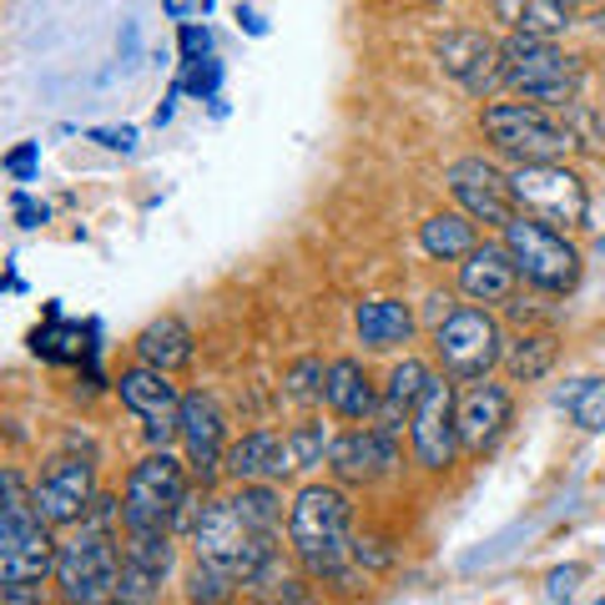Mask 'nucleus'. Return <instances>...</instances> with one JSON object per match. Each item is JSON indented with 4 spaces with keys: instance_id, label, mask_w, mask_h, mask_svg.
Masks as SVG:
<instances>
[{
    "instance_id": "1",
    "label": "nucleus",
    "mask_w": 605,
    "mask_h": 605,
    "mask_svg": "<svg viewBox=\"0 0 605 605\" xmlns=\"http://www.w3.org/2000/svg\"><path fill=\"white\" fill-rule=\"evenodd\" d=\"M288 545L313 585L354 591V505L339 485H302L288 505Z\"/></svg>"
},
{
    "instance_id": "2",
    "label": "nucleus",
    "mask_w": 605,
    "mask_h": 605,
    "mask_svg": "<svg viewBox=\"0 0 605 605\" xmlns=\"http://www.w3.org/2000/svg\"><path fill=\"white\" fill-rule=\"evenodd\" d=\"M182 525H192V470L167 449H152L127 474L121 530L127 535H177Z\"/></svg>"
},
{
    "instance_id": "3",
    "label": "nucleus",
    "mask_w": 605,
    "mask_h": 605,
    "mask_svg": "<svg viewBox=\"0 0 605 605\" xmlns=\"http://www.w3.org/2000/svg\"><path fill=\"white\" fill-rule=\"evenodd\" d=\"M56 555H61V539L40 520L21 474L5 470V510H0V585H5V595L46 585V576H56Z\"/></svg>"
},
{
    "instance_id": "4",
    "label": "nucleus",
    "mask_w": 605,
    "mask_h": 605,
    "mask_svg": "<svg viewBox=\"0 0 605 605\" xmlns=\"http://www.w3.org/2000/svg\"><path fill=\"white\" fill-rule=\"evenodd\" d=\"M121 545L111 530L81 520L56 555V595L61 605H117L121 591Z\"/></svg>"
},
{
    "instance_id": "5",
    "label": "nucleus",
    "mask_w": 605,
    "mask_h": 605,
    "mask_svg": "<svg viewBox=\"0 0 605 605\" xmlns=\"http://www.w3.org/2000/svg\"><path fill=\"white\" fill-rule=\"evenodd\" d=\"M479 132L514 167H525V162H566V152L580 146L576 132L566 127V117H555L550 106H535V102H489L479 111Z\"/></svg>"
},
{
    "instance_id": "6",
    "label": "nucleus",
    "mask_w": 605,
    "mask_h": 605,
    "mask_svg": "<svg viewBox=\"0 0 605 605\" xmlns=\"http://www.w3.org/2000/svg\"><path fill=\"white\" fill-rule=\"evenodd\" d=\"M505 86L520 92L525 102L550 106V111H566L576 106L580 92V56L560 51L555 40L545 36H505Z\"/></svg>"
},
{
    "instance_id": "7",
    "label": "nucleus",
    "mask_w": 605,
    "mask_h": 605,
    "mask_svg": "<svg viewBox=\"0 0 605 605\" xmlns=\"http://www.w3.org/2000/svg\"><path fill=\"white\" fill-rule=\"evenodd\" d=\"M500 242L510 248V258H514V268H520V277H525V283H535L539 293H555V298H566V293L580 288V273H585V263H580V248L570 242L566 233H555V227L535 223V217H525V212H514Z\"/></svg>"
},
{
    "instance_id": "8",
    "label": "nucleus",
    "mask_w": 605,
    "mask_h": 605,
    "mask_svg": "<svg viewBox=\"0 0 605 605\" xmlns=\"http://www.w3.org/2000/svg\"><path fill=\"white\" fill-rule=\"evenodd\" d=\"M510 198L514 212H525L535 223L555 227V233H576L591 217V198L580 171H570L566 162H525L510 171Z\"/></svg>"
},
{
    "instance_id": "9",
    "label": "nucleus",
    "mask_w": 605,
    "mask_h": 605,
    "mask_svg": "<svg viewBox=\"0 0 605 605\" xmlns=\"http://www.w3.org/2000/svg\"><path fill=\"white\" fill-rule=\"evenodd\" d=\"M435 358L444 379L479 383L489 379L495 364H505V333L485 308H449L444 323L435 329Z\"/></svg>"
},
{
    "instance_id": "10",
    "label": "nucleus",
    "mask_w": 605,
    "mask_h": 605,
    "mask_svg": "<svg viewBox=\"0 0 605 605\" xmlns=\"http://www.w3.org/2000/svg\"><path fill=\"white\" fill-rule=\"evenodd\" d=\"M192 550H198V560H212V566L233 570L237 580H248L252 570L277 550V539L258 535V530L237 514L233 500H207L202 514L192 520Z\"/></svg>"
},
{
    "instance_id": "11",
    "label": "nucleus",
    "mask_w": 605,
    "mask_h": 605,
    "mask_svg": "<svg viewBox=\"0 0 605 605\" xmlns=\"http://www.w3.org/2000/svg\"><path fill=\"white\" fill-rule=\"evenodd\" d=\"M408 439H414V460L424 470H449L460 460V399H454V379L435 373L424 399L414 404V419H408Z\"/></svg>"
},
{
    "instance_id": "12",
    "label": "nucleus",
    "mask_w": 605,
    "mask_h": 605,
    "mask_svg": "<svg viewBox=\"0 0 605 605\" xmlns=\"http://www.w3.org/2000/svg\"><path fill=\"white\" fill-rule=\"evenodd\" d=\"M117 394L142 419V435L152 449H167L171 439H182V394H177L171 373L137 364V369H127L117 379Z\"/></svg>"
},
{
    "instance_id": "13",
    "label": "nucleus",
    "mask_w": 605,
    "mask_h": 605,
    "mask_svg": "<svg viewBox=\"0 0 605 605\" xmlns=\"http://www.w3.org/2000/svg\"><path fill=\"white\" fill-rule=\"evenodd\" d=\"M31 500H36L40 520L51 530H76L96 505V470L92 460H76V454H61V460L46 464L36 485H31Z\"/></svg>"
},
{
    "instance_id": "14",
    "label": "nucleus",
    "mask_w": 605,
    "mask_h": 605,
    "mask_svg": "<svg viewBox=\"0 0 605 605\" xmlns=\"http://www.w3.org/2000/svg\"><path fill=\"white\" fill-rule=\"evenodd\" d=\"M444 187H449V198L460 202L464 217H474V223H485V227H500V233L510 227V217H514L510 177H505L495 162H485V157L449 162Z\"/></svg>"
},
{
    "instance_id": "15",
    "label": "nucleus",
    "mask_w": 605,
    "mask_h": 605,
    "mask_svg": "<svg viewBox=\"0 0 605 605\" xmlns=\"http://www.w3.org/2000/svg\"><path fill=\"white\" fill-rule=\"evenodd\" d=\"M435 56H439V71L454 76L479 102L505 86V46L495 36H485V31H444Z\"/></svg>"
},
{
    "instance_id": "16",
    "label": "nucleus",
    "mask_w": 605,
    "mask_h": 605,
    "mask_svg": "<svg viewBox=\"0 0 605 605\" xmlns=\"http://www.w3.org/2000/svg\"><path fill=\"white\" fill-rule=\"evenodd\" d=\"M182 449H187V470L198 485H207L212 474H223L227 464V414L223 404L202 389L182 394Z\"/></svg>"
},
{
    "instance_id": "17",
    "label": "nucleus",
    "mask_w": 605,
    "mask_h": 605,
    "mask_svg": "<svg viewBox=\"0 0 605 605\" xmlns=\"http://www.w3.org/2000/svg\"><path fill=\"white\" fill-rule=\"evenodd\" d=\"M329 470L343 485H379V479H389L399 470V444H394V435H383L373 424L348 429V435L333 439Z\"/></svg>"
},
{
    "instance_id": "18",
    "label": "nucleus",
    "mask_w": 605,
    "mask_h": 605,
    "mask_svg": "<svg viewBox=\"0 0 605 605\" xmlns=\"http://www.w3.org/2000/svg\"><path fill=\"white\" fill-rule=\"evenodd\" d=\"M510 389L505 383H470L460 394V439L464 449H474V454H485V449H495L505 439V429H510Z\"/></svg>"
},
{
    "instance_id": "19",
    "label": "nucleus",
    "mask_w": 605,
    "mask_h": 605,
    "mask_svg": "<svg viewBox=\"0 0 605 605\" xmlns=\"http://www.w3.org/2000/svg\"><path fill=\"white\" fill-rule=\"evenodd\" d=\"M520 288V268H514L510 248L505 242H479L460 263V293L474 302H510Z\"/></svg>"
},
{
    "instance_id": "20",
    "label": "nucleus",
    "mask_w": 605,
    "mask_h": 605,
    "mask_svg": "<svg viewBox=\"0 0 605 605\" xmlns=\"http://www.w3.org/2000/svg\"><path fill=\"white\" fill-rule=\"evenodd\" d=\"M429 364L424 358H399L394 369H389V383H383V399L379 408H373V429H383V435H399L408 419H414V404L424 399V389H429Z\"/></svg>"
},
{
    "instance_id": "21",
    "label": "nucleus",
    "mask_w": 605,
    "mask_h": 605,
    "mask_svg": "<svg viewBox=\"0 0 605 605\" xmlns=\"http://www.w3.org/2000/svg\"><path fill=\"white\" fill-rule=\"evenodd\" d=\"M379 383L369 379V369L358 364V358H333L329 364V389H323V404L339 414V419H373V408H379Z\"/></svg>"
},
{
    "instance_id": "22",
    "label": "nucleus",
    "mask_w": 605,
    "mask_h": 605,
    "mask_svg": "<svg viewBox=\"0 0 605 605\" xmlns=\"http://www.w3.org/2000/svg\"><path fill=\"white\" fill-rule=\"evenodd\" d=\"M192 354H198V339H192V329H187L177 313L152 318V323L137 333V358H142L146 369L177 373L192 364Z\"/></svg>"
},
{
    "instance_id": "23",
    "label": "nucleus",
    "mask_w": 605,
    "mask_h": 605,
    "mask_svg": "<svg viewBox=\"0 0 605 605\" xmlns=\"http://www.w3.org/2000/svg\"><path fill=\"white\" fill-rule=\"evenodd\" d=\"M495 5V21H505V31L510 36H566L570 31V5L566 0H489Z\"/></svg>"
},
{
    "instance_id": "24",
    "label": "nucleus",
    "mask_w": 605,
    "mask_h": 605,
    "mask_svg": "<svg viewBox=\"0 0 605 605\" xmlns=\"http://www.w3.org/2000/svg\"><path fill=\"white\" fill-rule=\"evenodd\" d=\"M354 329L364 348H379L383 354V348H399V343L414 339V313L399 298H369V302H358Z\"/></svg>"
},
{
    "instance_id": "25",
    "label": "nucleus",
    "mask_w": 605,
    "mask_h": 605,
    "mask_svg": "<svg viewBox=\"0 0 605 605\" xmlns=\"http://www.w3.org/2000/svg\"><path fill=\"white\" fill-rule=\"evenodd\" d=\"M277 454H283V435H273V429H252V435H242L233 449H227L223 474L237 479V485H273Z\"/></svg>"
},
{
    "instance_id": "26",
    "label": "nucleus",
    "mask_w": 605,
    "mask_h": 605,
    "mask_svg": "<svg viewBox=\"0 0 605 605\" xmlns=\"http://www.w3.org/2000/svg\"><path fill=\"white\" fill-rule=\"evenodd\" d=\"M242 595H252L258 605H308V576H293L283 550H273L263 566L242 580Z\"/></svg>"
},
{
    "instance_id": "27",
    "label": "nucleus",
    "mask_w": 605,
    "mask_h": 605,
    "mask_svg": "<svg viewBox=\"0 0 605 605\" xmlns=\"http://www.w3.org/2000/svg\"><path fill=\"white\" fill-rule=\"evenodd\" d=\"M329 449H333V435H329V424H298V429H288L283 435V454H277V474H273V485L277 479H293V474L302 470H313V464L329 460Z\"/></svg>"
},
{
    "instance_id": "28",
    "label": "nucleus",
    "mask_w": 605,
    "mask_h": 605,
    "mask_svg": "<svg viewBox=\"0 0 605 605\" xmlns=\"http://www.w3.org/2000/svg\"><path fill=\"white\" fill-rule=\"evenodd\" d=\"M419 242L429 258H444V263H454V258H470L474 248H479V237H474V217H464V212H435L429 223L419 227Z\"/></svg>"
},
{
    "instance_id": "29",
    "label": "nucleus",
    "mask_w": 605,
    "mask_h": 605,
    "mask_svg": "<svg viewBox=\"0 0 605 605\" xmlns=\"http://www.w3.org/2000/svg\"><path fill=\"white\" fill-rule=\"evenodd\" d=\"M555 354H560L555 333H520V339L505 343V369H510V379L535 383V379H545V373H550Z\"/></svg>"
},
{
    "instance_id": "30",
    "label": "nucleus",
    "mask_w": 605,
    "mask_h": 605,
    "mask_svg": "<svg viewBox=\"0 0 605 605\" xmlns=\"http://www.w3.org/2000/svg\"><path fill=\"white\" fill-rule=\"evenodd\" d=\"M31 354L51 358V364H76L86 354V329L67 323V318H46V329L31 333Z\"/></svg>"
},
{
    "instance_id": "31",
    "label": "nucleus",
    "mask_w": 605,
    "mask_h": 605,
    "mask_svg": "<svg viewBox=\"0 0 605 605\" xmlns=\"http://www.w3.org/2000/svg\"><path fill=\"white\" fill-rule=\"evenodd\" d=\"M555 404L570 408V419H576L585 435H601L605 429V379H576L570 389L555 394Z\"/></svg>"
},
{
    "instance_id": "32",
    "label": "nucleus",
    "mask_w": 605,
    "mask_h": 605,
    "mask_svg": "<svg viewBox=\"0 0 605 605\" xmlns=\"http://www.w3.org/2000/svg\"><path fill=\"white\" fill-rule=\"evenodd\" d=\"M182 585H187V605H233V595H237L242 580H237L233 570L212 566V560H198V566L187 570Z\"/></svg>"
},
{
    "instance_id": "33",
    "label": "nucleus",
    "mask_w": 605,
    "mask_h": 605,
    "mask_svg": "<svg viewBox=\"0 0 605 605\" xmlns=\"http://www.w3.org/2000/svg\"><path fill=\"white\" fill-rule=\"evenodd\" d=\"M237 514L248 520L258 535H273L277 539V520H283V500H277V489L273 485H242L233 495Z\"/></svg>"
},
{
    "instance_id": "34",
    "label": "nucleus",
    "mask_w": 605,
    "mask_h": 605,
    "mask_svg": "<svg viewBox=\"0 0 605 605\" xmlns=\"http://www.w3.org/2000/svg\"><path fill=\"white\" fill-rule=\"evenodd\" d=\"M167 576H171V570L142 566V560H121V591H117V605H157L162 591H167Z\"/></svg>"
},
{
    "instance_id": "35",
    "label": "nucleus",
    "mask_w": 605,
    "mask_h": 605,
    "mask_svg": "<svg viewBox=\"0 0 605 605\" xmlns=\"http://www.w3.org/2000/svg\"><path fill=\"white\" fill-rule=\"evenodd\" d=\"M283 383H288L283 394H288L293 404L308 408V404H318V399H323V389H329V369H323V358H298Z\"/></svg>"
},
{
    "instance_id": "36",
    "label": "nucleus",
    "mask_w": 605,
    "mask_h": 605,
    "mask_svg": "<svg viewBox=\"0 0 605 605\" xmlns=\"http://www.w3.org/2000/svg\"><path fill=\"white\" fill-rule=\"evenodd\" d=\"M202 61H212V36L187 21L182 26V67H202Z\"/></svg>"
},
{
    "instance_id": "37",
    "label": "nucleus",
    "mask_w": 605,
    "mask_h": 605,
    "mask_svg": "<svg viewBox=\"0 0 605 605\" xmlns=\"http://www.w3.org/2000/svg\"><path fill=\"white\" fill-rule=\"evenodd\" d=\"M217 81H223V67L217 61H202V67H187V92H198V96H207V102H217Z\"/></svg>"
},
{
    "instance_id": "38",
    "label": "nucleus",
    "mask_w": 605,
    "mask_h": 605,
    "mask_svg": "<svg viewBox=\"0 0 605 605\" xmlns=\"http://www.w3.org/2000/svg\"><path fill=\"white\" fill-rule=\"evenodd\" d=\"M36 157H40V142H21L5 152V171H11L15 182H31L36 177Z\"/></svg>"
},
{
    "instance_id": "39",
    "label": "nucleus",
    "mask_w": 605,
    "mask_h": 605,
    "mask_svg": "<svg viewBox=\"0 0 605 605\" xmlns=\"http://www.w3.org/2000/svg\"><path fill=\"white\" fill-rule=\"evenodd\" d=\"M11 212H15V223H21V227H40L46 217H51V207L36 202V198H26V192H15V198H11Z\"/></svg>"
},
{
    "instance_id": "40",
    "label": "nucleus",
    "mask_w": 605,
    "mask_h": 605,
    "mask_svg": "<svg viewBox=\"0 0 605 605\" xmlns=\"http://www.w3.org/2000/svg\"><path fill=\"white\" fill-rule=\"evenodd\" d=\"M580 576H585L580 566L555 570V576H550V601H570V595H576V585H580Z\"/></svg>"
},
{
    "instance_id": "41",
    "label": "nucleus",
    "mask_w": 605,
    "mask_h": 605,
    "mask_svg": "<svg viewBox=\"0 0 605 605\" xmlns=\"http://www.w3.org/2000/svg\"><path fill=\"white\" fill-rule=\"evenodd\" d=\"M92 137H96L102 146H111V152H132V146H137V132H132V127H106V132H92Z\"/></svg>"
},
{
    "instance_id": "42",
    "label": "nucleus",
    "mask_w": 605,
    "mask_h": 605,
    "mask_svg": "<svg viewBox=\"0 0 605 605\" xmlns=\"http://www.w3.org/2000/svg\"><path fill=\"white\" fill-rule=\"evenodd\" d=\"M237 21H242V26H248L252 36H263V31H268V26H263V21H258V15H252V11H237Z\"/></svg>"
},
{
    "instance_id": "43",
    "label": "nucleus",
    "mask_w": 605,
    "mask_h": 605,
    "mask_svg": "<svg viewBox=\"0 0 605 605\" xmlns=\"http://www.w3.org/2000/svg\"><path fill=\"white\" fill-rule=\"evenodd\" d=\"M566 5H601V0H566Z\"/></svg>"
}]
</instances>
